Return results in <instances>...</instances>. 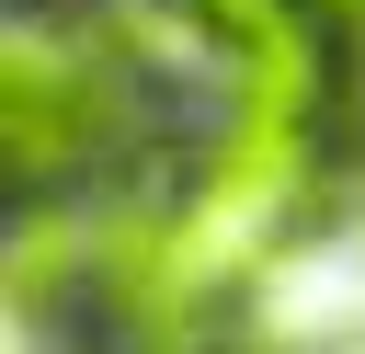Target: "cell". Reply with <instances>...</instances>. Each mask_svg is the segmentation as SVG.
Instances as JSON below:
<instances>
[{"label":"cell","instance_id":"obj_2","mask_svg":"<svg viewBox=\"0 0 365 354\" xmlns=\"http://www.w3.org/2000/svg\"><path fill=\"white\" fill-rule=\"evenodd\" d=\"M319 11H331V23H365V0H319Z\"/></svg>","mask_w":365,"mask_h":354},{"label":"cell","instance_id":"obj_4","mask_svg":"<svg viewBox=\"0 0 365 354\" xmlns=\"http://www.w3.org/2000/svg\"><path fill=\"white\" fill-rule=\"evenodd\" d=\"M11 11H34V0H11Z\"/></svg>","mask_w":365,"mask_h":354},{"label":"cell","instance_id":"obj_3","mask_svg":"<svg viewBox=\"0 0 365 354\" xmlns=\"http://www.w3.org/2000/svg\"><path fill=\"white\" fill-rule=\"evenodd\" d=\"M354 251H365V183H354Z\"/></svg>","mask_w":365,"mask_h":354},{"label":"cell","instance_id":"obj_1","mask_svg":"<svg viewBox=\"0 0 365 354\" xmlns=\"http://www.w3.org/2000/svg\"><path fill=\"white\" fill-rule=\"evenodd\" d=\"M114 114H125V91L80 57V46H34V34H11V194H68L103 148H114Z\"/></svg>","mask_w":365,"mask_h":354}]
</instances>
